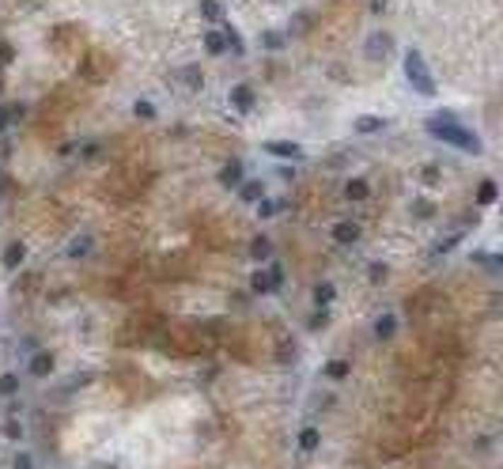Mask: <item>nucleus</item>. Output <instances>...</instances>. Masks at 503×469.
Listing matches in <instances>:
<instances>
[{
    "mask_svg": "<svg viewBox=\"0 0 503 469\" xmlns=\"http://www.w3.org/2000/svg\"><path fill=\"white\" fill-rule=\"evenodd\" d=\"M424 129H428L435 140H443V144H451V148H458V151H469V156H480V151H485V140H480L473 129H466L451 110L428 117V122H424Z\"/></svg>",
    "mask_w": 503,
    "mask_h": 469,
    "instance_id": "obj_1",
    "label": "nucleus"
},
{
    "mask_svg": "<svg viewBox=\"0 0 503 469\" xmlns=\"http://www.w3.org/2000/svg\"><path fill=\"white\" fill-rule=\"evenodd\" d=\"M405 80L412 83V91H417V95H424V99H435V95H439V83H435V76L428 72L420 50L405 53Z\"/></svg>",
    "mask_w": 503,
    "mask_h": 469,
    "instance_id": "obj_2",
    "label": "nucleus"
},
{
    "mask_svg": "<svg viewBox=\"0 0 503 469\" xmlns=\"http://www.w3.org/2000/svg\"><path fill=\"white\" fill-rule=\"evenodd\" d=\"M390 50H393V35H386V30H375L367 42H364V53L371 61H382V57H390Z\"/></svg>",
    "mask_w": 503,
    "mask_h": 469,
    "instance_id": "obj_3",
    "label": "nucleus"
},
{
    "mask_svg": "<svg viewBox=\"0 0 503 469\" xmlns=\"http://www.w3.org/2000/svg\"><path fill=\"white\" fill-rule=\"evenodd\" d=\"M53 367H57V359H53V352H35L30 356V364H27V371H30V378H50L53 375Z\"/></svg>",
    "mask_w": 503,
    "mask_h": 469,
    "instance_id": "obj_4",
    "label": "nucleus"
},
{
    "mask_svg": "<svg viewBox=\"0 0 503 469\" xmlns=\"http://www.w3.org/2000/svg\"><path fill=\"white\" fill-rule=\"evenodd\" d=\"M243 163H238V159H231V163H227V167H220V174H216V182H220L224 185V190H238V185H243Z\"/></svg>",
    "mask_w": 503,
    "mask_h": 469,
    "instance_id": "obj_5",
    "label": "nucleus"
},
{
    "mask_svg": "<svg viewBox=\"0 0 503 469\" xmlns=\"http://www.w3.org/2000/svg\"><path fill=\"white\" fill-rule=\"evenodd\" d=\"M333 243L337 246H356L359 243V224H352V220L333 224Z\"/></svg>",
    "mask_w": 503,
    "mask_h": 469,
    "instance_id": "obj_6",
    "label": "nucleus"
},
{
    "mask_svg": "<svg viewBox=\"0 0 503 469\" xmlns=\"http://www.w3.org/2000/svg\"><path fill=\"white\" fill-rule=\"evenodd\" d=\"M231 106L238 114H250V106H254V87H250V83H235L231 87Z\"/></svg>",
    "mask_w": 503,
    "mask_h": 469,
    "instance_id": "obj_7",
    "label": "nucleus"
},
{
    "mask_svg": "<svg viewBox=\"0 0 503 469\" xmlns=\"http://www.w3.org/2000/svg\"><path fill=\"white\" fill-rule=\"evenodd\" d=\"M265 151H269V156H277V159H299L303 156V148L295 144V140H269Z\"/></svg>",
    "mask_w": 503,
    "mask_h": 469,
    "instance_id": "obj_8",
    "label": "nucleus"
},
{
    "mask_svg": "<svg viewBox=\"0 0 503 469\" xmlns=\"http://www.w3.org/2000/svg\"><path fill=\"white\" fill-rule=\"evenodd\" d=\"M238 197H243L246 204H258L261 197H265V182H261V178H243V185H238Z\"/></svg>",
    "mask_w": 503,
    "mask_h": 469,
    "instance_id": "obj_9",
    "label": "nucleus"
},
{
    "mask_svg": "<svg viewBox=\"0 0 503 469\" xmlns=\"http://www.w3.org/2000/svg\"><path fill=\"white\" fill-rule=\"evenodd\" d=\"M0 261H4V269H19L27 261V246L19 243V238H16V243H8L4 254H0Z\"/></svg>",
    "mask_w": 503,
    "mask_h": 469,
    "instance_id": "obj_10",
    "label": "nucleus"
},
{
    "mask_svg": "<svg viewBox=\"0 0 503 469\" xmlns=\"http://www.w3.org/2000/svg\"><path fill=\"white\" fill-rule=\"evenodd\" d=\"M250 291H254V296H272V291H277L269 269H254V277H250Z\"/></svg>",
    "mask_w": 503,
    "mask_h": 469,
    "instance_id": "obj_11",
    "label": "nucleus"
},
{
    "mask_svg": "<svg viewBox=\"0 0 503 469\" xmlns=\"http://www.w3.org/2000/svg\"><path fill=\"white\" fill-rule=\"evenodd\" d=\"M356 133L359 137H367V133H382L386 129V117H378V114H364V117H356Z\"/></svg>",
    "mask_w": 503,
    "mask_h": 469,
    "instance_id": "obj_12",
    "label": "nucleus"
},
{
    "mask_svg": "<svg viewBox=\"0 0 503 469\" xmlns=\"http://www.w3.org/2000/svg\"><path fill=\"white\" fill-rule=\"evenodd\" d=\"M337 299V288L333 280H322V284H314V307L318 311H330V303Z\"/></svg>",
    "mask_w": 503,
    "mask_h": 469,
    "instance_id": "obj_13",
    "label": "nucleus"
},
{
    "mask_svg": "<svg viewBox=\"0 0 503 469\" xmlns=\"http://www.w3.org/2000/svg\"><path fill=\"white\" fill-rule=\"evenodd\" d=\"M393 333H398V314H378V318H375V337H378V341H390V337Z\"/></svg>",
    "mask_w": 503,
    "mask_h": 469,
    "instance_id": "obj_14",
    "label": "nucleus"
},
{
    "mask_svg": "<svg viewBox=\"0 0 503 469\" xmlns=\"http://www.w3.org/2000/svg\"><path fill=\"white\" fill-rule=\"evenodd\" d=\"M295 443H299V451H303V454H314V451L322 446V432H318V428H303Z\"/></svg>",
    "mask_w": 503,
    "mask_h": 469,
    "instance_id": "obj_15",
    "label": "nucleus"
},
{
    "mask_svg": "<svg viewBox=\"0 0 503 469\" xmlns=\"http://www.w3.org/2000/svg\"><path fill=\"white\" fill-rule=\"evenodd\" d=\"M204 50L212 53V57H224L227 53V42H224V30H204Z\"/></svg>",
    "mask_w": 503,
    "mask_h": 469,
    "instance_id": "obj_16",
    "label": "nucleus"
},
{
    "mask_svg": "<svg viewBox=\"0 0 503 469\" xmlns=\"http://www.w3.org/2000/svg\"><path fill=\"white\" fill-rule=\"evenodd\" d=\"M224 42H227V50H231L235 57H243V53H246V42H243V35H238V30H235L231 23L224 27Z\"/></svg>",
    "mask_w": 503,
    "mask_h": 469,
    "instance_id": "obj_17",
    "label": "nucleus"
},
{
    "mask_svg": "<svg viewBox=\"0 0 503 469\" xmlns=\"http://www.w3.org/2000/svg\"><path fill=\"white\" fill-rule=\"evenodd\" d=\"M496 197H499V185L492 178H485V182H480V190H477V204H485V209H488V204H496Z\"/></svg>",
    "mask_w": 503,
    "mask_h": 469,
    "instance_id": "obj_18",
    "label": "nucleus"
},
{
    "mask_svg": "<svg viewBox=\"0 0 503 469\" xmlns=\"http://www.w3.org/2000/svg\"><path fill=\"white\" fill-rule=\"evenodd\" d=\"M269 254H272V238H269V235H258L254 243H250V257H254V261H265Z\"/></svg>",
    "mask_w": 503,
    "mask_h": 469,
    "instance_id": "obj_19",
    "label": "nucleus"
},
{
    "mask_svg": "<svg viewBox=\"0 0 503 469\" xmlns=\"http://www.w3.org/2000/svg\"><path fill=\"white\" fill-rule=\"evenodd\" d=\"M325 375H330L333 383H341V378L352 375V364H348V359H330V364H325Z\"/></svg>",
    "mask_w": 503,
    "mask_h": 469,
    "instance_id": "obj_20",
    "label": "nucleus"
},
{
    "mask_svg": "<svg viewBox=\"0 0 503 469\" xmlns=\"http://www.w3.org/2000/svg\"><path fill=\"white\" fill-rule=\"evenodd\" d=\"M367 193H371V185L364 178H352V182L345 185V197L348 201H367Z\"/></svg>",
    "mask_w": 503,
    "mask_h": 469,
    "instance_id": "obj_21",
    "label": "nucleus"
},
{
    "mask_svg": "<svg viewBox=\"0 0 503 469\" xmlns=\"http://www.w3.org/2000/svg\"><path fill=\"white\" fill-rule=\"evenodd\" d=\"M19 394V375L16 371H4L0 375V398H16Z\"/></svg>",
    "mask_w": 503,
    "mask_h": 469,
    "instance_id": "obj_22",
    "label": "nucleus"
},
{
    "mask_svg": "<svg viewBox=\"0 0 503 469\" xmlns=\"http://www.w3.org/2000/svg\"><path fill=\"white\" fill-rule=\"evenodd\" d=\"M133 114L140 117V122H156V114H159V110H156V103H148V99H137V103H133Z\"/></svg>",
    "mask_w": 503,
    "mask_h": 469,
    "instance_id": "obj_23",
    "label": "nucleus"
},
{
    "mask_svg": "<svg viewBox=\"0 0 503 469\" xmlns=\"http://www.w3.org/2000/svg\"><path fill=\"white\" fill-rule=\"evenodd\" d=\"M19 117H23V106H0V133L12 122H19Z\"/></svg>",
    "mask_w": 503,
    "mask_h": 469,
    "instance_id": "obj_24",
    "label": "nucleus"
},
{
    "mask_svg": "<svg viewBox=\"0 0 503 469\" xmlns=\"http://www.w3.org/2000/svg\"><path fill=\"white\" fill-rule=\"evenodd\" d=\"M284 209H288V201H265V197H261L258 216H261V220H269V216H277V212H284Z\"/></svg>",
    "mask_w": 503,
    "mask_h": 469,
    "instance_id": "obj_25",
    "label": "nucleus"
},
{
    "mask_svg": "<svg viewBox=\"0 0 503 469\" xmlns=\"http://www.w3.org/2000/svg\"><path fill=\"white\" fill-rule=\"evenodd\" d=\"M87 254H91V235L72 238V243H69V257H87Z\"/></svg>",
    "mask_w": 503,
    "mask_h": 469,
    "instance_id": "obj_26",
    "label": "nucleus"
},
{
    "mask_svg": "<svg viewBox=\"0 0 503 469\" xmlns=\"http://www.w3.org/2000/svg\"><path fill=\"white\" fill-rule=\"evenodd\" d=\"M386 277H390V265H382V261H371V265H367V280H371V284H382Z\"/></svg>",
    "mask_w": 503,
    "mask_h": 469,
    "instance_id": "obj_27",
    "label": "nucleus"
},
{
    "mask_svg": "<svg viewBox=\"0 0 503 469\" xmlns=\"http://www.w3.org/2000/svg\"><path fill=\"white\" fill-rule=\"evenodd\" d=\"M182 80H185V87H193V91H197V87L204 83V72L197 69V64H190V69H182Z\"/></svg>",
    "mask_w": 503,
    "mask_h": 469,
    "instance_id": "obj_28",
    "label": "nucleus"
},
{
    "mask_svg": "<svg viewBox=\"0 0 503 469\" xmlns=\"http://www.w3.org/2000/svg\"><path fill=\"white\" fill-rule=\"evenodd\" d=\"M412 212H417L420 220H428V216H435V204L428 197H417V201H412Z\"/></svg>",
    "mask_w": 503,
    "mask_h": 469,
    "instance_id": "obj_29",
    "label": "nucleus"
},
{
    "mask_svg": "<svg viewBox=\"0 0 503 469\" xmlns=\"http://www.w3.org/2000/svg\"><path fill=\"white\" fill-rule=\"evenodd\" d=\"M458 243H462V231H458V235H451V238H443V243L432 250V257H439V254H451V250H454Z\"/></svg>",
    "mask_w": 503,
    "mask_h": 469,
    "instance_id": "obj_30",
    "label": "nucleus"
},
{
    "mask_svg": "<svg viewBox=\"0 0 503 469\" xmlns=\"http://www.w3.org/2000/svg\"><path fill=\"white\" fill-rule=\"evenodd\" d=\"M4 439L19 443V439H23V424H19V420H4Z\"/></svg>",
    "mask_w": 503,
    "mask_h": 469,
    "instance_id": "obj_31",
    "label": "nucleus"
},
{
    "mask_svg": "<svg viewBox=\"0 0 503 469\" xmlns=\"http://www.w3.org/2000/svg\"><path fill=\"white\" fill-rule=\"evenodd\" d=\"M307 325H311V330H325V325H330V311H314Z\"/></svg>",
    "mask_w": 503,
    "mask_h": 469,
    "instance_id": "obj_32",
    "label": "nucleus"
},
{
    "mask_svg": "<svg viewBox=\"0 0 503 469\" xmlns=\"http://www.w3.org/2000/svg\"><path fill=\"white\" fill-rule=\"evenodd\" d=\"M261 42H265L269 50H284V35H277V30H269V35H261Z\"/></svg>",
    "mask_w": 503,
    "mask_h": 469,
    "instance_id": "obj_33",
    "label": "nucleus"
},
{
    "mask_svg": "<svg viewBox=\"0 0 503 469\" xmlns=\"http://www.w3.org/2000/svg\"><path fill=\"white\" fill-rule=\"evenodd\" d=\"M420 178L428 182V185H435V182H439V167H435V163H428V167L420 170Z\"/></svg>",
    "mask_w": 503,
    "mask_h": 469,
    "instance_id": "obj_34",
    "label": "nucleus"
},
{
    "mask_svg": "<svg viewBox=\"0 0 503 469\" xmlns=\"http://www.w3.org/2000/svg\"><path fill=\"white\" fill-rule=\"evenodd\" d=\"M12 465H16V469H35V458H30L27 451H19V454H16V462H12Z\"/></svg>",
    "mask_w": 503,
    "mask_h": 469,
    "instance_id": "obj_35",
    "label": "nucleus"
},
{
    "mask_svg": "<svg viewBox=\"0 0 503 469\" xmlns=\"http://www.w3.org/2000/svg\"><path fill=\"white\" fill-rule=\"evenodd\" d=\"M201 12L209 19H220V4H216V0H201Z\"/></svg>",
    "mask_w": 503,
    "mask_h": 469,
    "instance_id": "obj_36",
    "label": "nucleus"
},
{
    "mask_svg": "<svg viewBox=\"0 0 503 469\" xmlns=\"http://www.w3.org/2000/svg\"><path fill=\"white\" fill-rule=\"evenodd\" d=\"M473 257H477V261H485L488 269H499V265H503V257H499V254H473Z\"/></svg>",
    "mask_w": 503,
    "mask_h": 469,
    "instance_id": "obj_37",
    "label": "nucleus"
},
{
    "mask_svg": "<svg viewBox=\"0 0 503 469\" xmlns=\"http://www.w3.org/2000/svg\"><path fill=\"white\" fill-rule=\"evenodd\" d=\"M269 277H272V284H277V288L284 284V269L280 265H269Z\"/></svg>",
    "mask_w": 503,
    "mask_h": 469,
    "instance_id": "obj_38",
    "label": "nucleus"
},
{
    "mask_svg": "<svg viewBox=\"0 0 503 469\" xmlns=\"http://www.w3.org/2000/svg\"><path fill=\"white\" fill-rule=\"evenodd\" d=\"M473 446H477V451H480V454H485V451H492V439H488V435H480V439H477Z\"/></svg>",
    "mask_w": 503,
    "mask_h": 469,
    "instance_id": "obj_39",
    "label": "nucleus"
},
{
    "mask_svg": "<svg viewBox=\"0 0 503 469\" xmlns=\"http://www.w3.org/2000/svg\"><path fill=\"white\" fill-rule=\"evenodd\" d=\"M386 4H390V0H371V12L382 16V12H386Z\"/></svg>",
    "mask_w": 503,
    "mask_h": 469,
    "instance_id": "obj_40",
    "label": "nucleus"
},
{
    "mask_svg": "<svg viewBox=\"0 0 503 469\" xmlns=\"http://www.w3.org/2000/svg\"><path fill=\"white\" fill-rule=\"evenodd\" d=\"M12 61V46H4V42H0V64H8Z\"/></svg>",
    "mask_w": 503,
    "mask_h": 469,
    "instance_id": "obj_41",
    "label": "nucleus"
},
{
    "mask_svg": "<svg viewBox=\"0 0 503 469\" xmlns=\"http://www.w3.org/2000/svg\"><path fill=\"white\" fill-rule=\"evenodd\" d=\"M0 91H4V80H0Z\"/></svg>",
    "mask_w": 503,
    "mask_h": 469,
    "instance_id": "obj_42",
    "label": "nucleus"
}]
</instances>
